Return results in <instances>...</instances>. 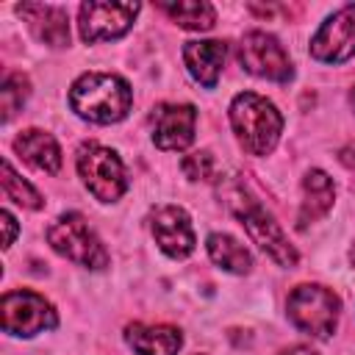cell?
<instances>
[{
  "label": "cell",
  "instance_id": "obj_11",
  "mask_svg": "<svg viewBox=\"0 0 355 355\" xmlns=\"http://www.w3.org/2000/svg\"><path fill=\"white\" fill-rule=\"evenodd\" d=\"M197 111L186 103H161L153 108V141L158 150H183L194 141Z\"/></svg>",
  "mask_w": 355,
  "mask_h": 355
},
{
  "label": "cell",
  "instance_id": "obj_6",
  "mask_svg": "<svg viewBox=\"0 0 355 355\" xmlns=\"http://www.w3.org/2000/svg\"><path fill=\"white\" fill-rule=\"evenodd\" d=\"M78 172L86 183V189L100 200V202H114L125 194L128 178L119 155L103 144H83L78 150Z\"/></svg>",
  "mask_w": 355,
  "mask_h": 355
},
{
  "label": "cell",
  "instance_id": "obj_27",
  "mask_svg": "<svg viewBox=\"0 0 355 355\" xmlns=\"http://www.w3.org/2000/svg\"><path fill=\"white\" fill-rule=\"evenodd\" d=\"M197 355H200V352H197Z\"/></svg>",
  "mask_w": 355,
  "mask_h": 355
},
{
  "label": "cell",
  "instance_id": "obj_14",
  "mask_svg": "<svg viewBox=\"0 0 355 355\" xmlns=\"http://www.w3.org/2000/svg\"><path fill=\"white\" fill-rule=\"evenodd\" d=\"M225 53H227V47L222 42H186L183 61L200 86L214 89L219 80L222 64H225Z\"/></svg>",
  "mask_w": 355,
  "mask_h": 355
},
{
  "label": "cell",
  "instance_id": "obj_7",
  "mask_svg": "<svg viewBox=\"0 0 355 355\" xmlns=\"http://www.w3.org/2000/svg\"><path fill=\"white\" fill-rule=\"evenodd\" d=\"M0 316H3V330L11 336H22V338L53 330L58 324L55 308L42 294L28 291V288L6 291L0 300Z\"/></svg>",
  "mask_w": 355,
  "mask_h": 355
},
{
  "label": "cell",
  "instance_id": "obj_15",
  "mask_svg": "<svg viewBox=\"0 0 355 355\" xmlns=\"http://www.w3.org/2000/svg\"><path fill=\"white\" fill-rule=\"evenodd\" d=\"M14 150L36 169L47 172V175H58L61 169V147L58 141L44 133V130H36V128H28L22 130L17 139H14Z\"/></svg>",
  "mask_w": 355,
  "mask_h": 355
},
{
  "label": "cell",
  "instance_id": "obj_12",
  "mask_svg": "<svg viewBox=\"0 0 355 355\" xmlns=\"http://www.w3.org/2000/svg\"><path fill=\"white\" fill-rule=\"evenodd\" d=\"M153 236H155V244L169 258H186L194 250L191 219L178 205H164L153 214Z\"/></svg>",
  "mask_w": 355,
  "mask_h": 355
},
{
  "label": "cell",
  "instance_id": "obj_20",
  "mask_svg": "<svg viewBox=\"0 0 355 355\" xmlns=\"http://www.w3.org/2000/svg\"><path fill=\"white\" fill-rule=\"evenodd\" d=\"M0 180H3V191H6V197L8 200H14L17 205H22V208H31V211H39L44 202H42V194L28 183V180H22L17 172H14V166L8 164V161H3V166H0Z\"/></svg>",
  "mask_w": 355,
  "mask_h": 355
},
{
  "label": "cell",
  "instance_id": "obj_23",
  "mask_svg": "<svg viewBox=\"0 0 355 355\" xmlns=\"http://www.w3.org/2000/svg\"><path fill=\"white\" fill-rule=\"evenodd\" d=\"M0 225H3V247H11L17 236V219L8 211H0Z\"/></svg>",
  "mask_w": 355,
  "mask_h": 355
},
{
  "label": "cell",
  "instance_id": "obj_4",
  "mask_svg": "<svg viewBox=\"0 0 355 355\" xmlns=\"http://www.w3.org/2000/svg\"><path fill=\"white\" fill-rule=\"evenodd\" d=\"M286 311H288V319L297 330H302L313 338H327L336 333L341 300L324 286L305 283L288 294Z\"/></svg>",
  "mask_w": 355,
  "mask_h": 355
},
{
  "label": "cell",
  "instance_id": "obj_22",
  "mask_svg": "<svg viewBox=\"0 0 355 355\" xmlns=\"http://www.w3.org/2000/svg\"><path fill=\"white\" fill-rule=\"evenodd\" d=\"M180 169H183V175L191 178V180H214V175H216V161H214V155H211L208 150H202V153L186 155L183 164H180Z\"/></svg>",
  "mask_w": 355,
  "mask_h": 355
},
{
  "label": "cell",
  "instance_id": "obj_25",
  "mask_svg": "<svg viewBox=\"0 0 355 355\" xmlns=\"http://www.w3.org/2000/svg\"><path fill=\"white\" fill-rule=\"evenodd\" d=\"M349 103H352V108H355V86H352V92H349Z\"/></svg>",
  "mask_w": 355,
  "mask_h": 355
},
{
  "label": "cell",
  "instance_id": "obj_19",
  "mask_svg": "<svg viewBox=\"0 0 355 355\" xmlns=\"http://www.w3.org/2000/svg\"><path fill=\"white\" fill-rule=\"evenodd\" d=\"M161 8L186 31H211L216 22V11L205 0H178V3H161Z\"/></svg>",
  "mask_w": 355,
  "mask_h": 355
},
{
  "label": "cell",
  "instance_id": "obj_16",
  "mask_svg": "<svg viewBox=\"0 0 355 355\" xmlns=\"http://www.w3.org/2000/svg\"><path fill=\"white\" fill-rule=\"evenodd\" d=\"M19 14L31 22L33 33L53 44V47H64L69 44V25H67V14L55 6H19Z\"/></svg>",
  "mask_w": 355,
  "mask_h": 355
},
{
  "label": "cell",
  "instance_id": "obj_13",
  "mask_svg": "<svg viewBox=\"0 0 355 355\" xmlns=\"http://www.w3.org/2000/svg\"><path fill=\"white\" fill-rule=\"evenodd\" d=\"M125 341L139 355H178L183 336L178 327H169V324H139L136 322L125 327Z\"/></svg>",
  "mask_w": 355,
  "mask_h": 355
},
{
  "label": "cell",
  "instance_id": "obj_21",
  "mask_svg": "<svg viewBox=\"0 0 355 355\" xmlns=\"http://www.w3.org/2000/svg\"><path fill=\"white\" fill-rule=\"evenodd\" d=\"M28 78L25 75H19V72H14V75H8L6 80H3V89H0V103H3V122H8L19 108H22V103L28 100Z\"/></svg>",
  "mask_w": 355,
  "mask_h": 355
},
{
  "label": "cell",
  "instance_id": "obj_26",
  "mask_svg": "<svg viewBox=\"0 0 355 355\" xmlns=\"http://www.w3.org/2000/svg\"><path fill=\"white\" fill-rule=\"evenodd\" d=\"M349 261H352V266H355V244H352V250H349Z\"/></svg>",
  "mask_w": 355,
  "mask_h": 355
},
{
  "label": "cell",
  "instance_id": "obj_9",
  "mask_svg": "<svg viewBox=\"0 0 355 355\" xmlns=\"http://www.w3.org/2000/svg\"><path fill=\"white\" fill-rule=\"evenodd\" d=\"M139 3H83L80 6V39L83 42H105V39H119L122 33H128V28L133 25L136 14H139Z\"/></svg>",
  "mask_w": 355,
  "mask_h": 355
},
{
  "label": "cell",
  "instance_id": "obj_1",
  "mask_svg": "<svg viewBox=\"0 0 355 355\" xmlns=\"http://www.w3.org/2000/svg\"><path fill=\"white\" fill-rule=\"evenodd\" d=\"M133 103V92L128 80L111 72H86L69 89L72 111L94 125H111L128 116Z\"/></svg>",
  "mask_w": 355,
  "mask_h": 355
},
{
  "label": "cell",
  "instance_id": "obj_8",
  "mask_svg": "<svg viewBox=\"0 0 355 355\" xmlns=\"http://www.w3.org/2000/svg\"><path fill=\"white\" fill-rule=\"evenodd\" d=\"M239 61H241V67L250 75H258V78H266V80L286 83L294 75L291 61H288L283 44L272 33H263V31H250L241 39V44H239Z\"/></svg>",
  "mask_w": 355,
  "mask_h": 355
},
{
  "label": "cell",
  "instance_id": "obj_5",
  "mask_svg": "<svg viewBox=\"0 0 355 355\" xmlns=\"http://www.w3.org/2000/svg\"><path fill=\"white\" fill-rule=\"evenodd\" d=\"M47 241L58 255L75 261L78 266H86V269H105L108 266V252H105L103 241L94 236L89 222L75 211L61 214L47 227Z\"/></svg>",
  "mask_w": 355,
  "mask_h": 355
},
{
  "label": "cell",
  "instance_id": "obj_3",
  "mask_svg": "<svg viewBox=\"0 0 355 355\" xmlns=\"http://www.w3.org/2000/svg\"><path fill=\"white\" fill-rule=\"evenodd\" d=\"M227 202L233 205V211H236V216L241 219V225H244L247 236L252 239V244H258L275 263H280V266H294V263L300 261L297 250L288 244L286 233H283L280 225L272 219V214H266L244 189H236Z\"/></svg>",
  "mask_w": 355,
  "mask_h": 355
},
{
  "label": "cell",
  "instance_id": "obj_18",
  "mask_svg": "<svg viewBox=\"0 0 355 355\" xmlns=\"http://www.w3.org/2000/svg\"><path fill=\"white\" fill-rule=\"evenodd\" d=\"M205 247H208L211 261H214L219 269H225V272L247 275V272L252 269V255L247 252V247L239 244V241H236L233 236H227V233H211L208 241H205Z\"/></svg>",
  "mask_w": 355,
  "mask_h": 355
},
{
  "label": "cell",
  "instance_id": "obj_2",
  "mask_svg": "<svg viewBox=\"0 0 355 355\" xmlns=\"http://www.w3.org/2000/svg\"><path fill=\"white\" fill-rule=\"evenodd\" d=\"M230 125L247 153L269 155L280 139L283 116L266 97L255 92H241L230 103Z\"/></svg>",
  "mask_w": 355,
  "mask_h": 355
},
{
  "label": "cell",
  "instance_id": "obj_10",
  "mask_svg": "<svg viewBox=\"0 0 355 355\" xmlns=\"http://www.w3.org/2000/svg\"><path fill=\"white\" fill-rule=\"evenodd\" d=\"M311 55L324 64H344L355 55V3L338 8L311 39Z\"/></svg>",
  "mask_w": 355,
  "mask_h": 355
},
{
  "label": "cell",
  "instance_id": "obj_24",
  "mask_svg": "<svg viewBox=\"0 0 355 355\" xmlns=\"http://www.w3.org/2000/svg\"><path fill=\"white\" fill-rule=\"evenodd\" d=\"M280 355H319V352H313L311 347H291V349H286Z\"/></svg>",
  "mask_w": 355,
  "mask_h": 355
},
{
  "label": "cell",
  "instance_id": "obj_17",
  "mask_svg": "<svg viewBox=\"0 0 355 355\" xmlns=\"http://www.w3.org/2000/svg\"><path fill=\"white\" fill-rule=\"evenodd\" d=\"M302 194H305V200H302V208H300V225H308V222L322 219L333 208L336 186L322 169H311L302 180Z\"/></svg>",
  "mask_w": 355,
  "mask_h": 355
}]
</instances>
